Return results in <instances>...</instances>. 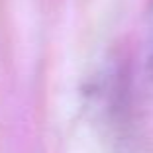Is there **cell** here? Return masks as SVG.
I'll list each match as a JSON object with an SVG mask.
<instances>
[{
  "label": "cell",
  "instance_id": "1",
  "mask_svg": "<svg viewBox=\"0 0 153 153\" xmlns=\"http://www.w3.org/2000/svg\"><path fill=\"white\" fill-rule=\"evenodd\" d=\"M143 79L149 94L153 96V14L149 16L147 37H145V55H143Z\"/></svg>",
  "mask_w": 153,
  "mask_h": 153
}]
</instances>
